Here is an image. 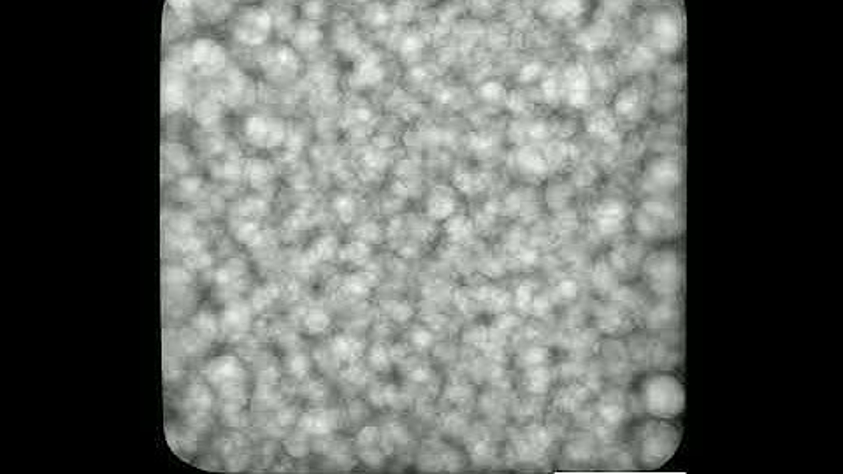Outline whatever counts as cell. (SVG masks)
<instances>
[{
    "instance_id": "cell-1",
    "label": "cell",
    "mask_w": 843,
    "mask_h": 474,
    "mask_svg": "<svg viewBox=\"0 0 843 474\" xmlns=\"http://www.w3.org/2000/svg\"><path fill=\"white\" fill-rule=\"evenodd\" d=\"M636 397L647 417L675 420L685 410V387L675 373L656 371L636 385Z\"/></svg>"
},
{
    "instance_id": "cell-2",
    "label": "cell",
    "mask_w": 843,
    "mask_h": 474,
    "mask_svg": "<svg viewBox=\"0 0 843 474\" xmlns=\"http://www.w3.org/2000/svg\"><path fill=\"white\" fill-rule=\"evenodd\" d=\"M633 434L638 460L647 469L664 466L677 453L682 439V432L673 420L652 417L636 425Z\"/></svg>"
},
{
    "instance_id": "cell-3",
    "label": "cell",
    "mask_w": 843,
    "mask_h": 474,
    "mask_svg": "<svg viewBox=\"0 0 843 474\" xmlns=\"http://www.w3.org/2000/svg\"><path fill=\"white\" fill-rule=\"evenodd\" d=\"M677 211L661 201H647L636 213V229L647 239H661L675 232Z\"/></svg>"
},
{
    "instance_id": "cell-4",
    "label": "cell",
    "mask_w": 843,
    "mask_h": 474,
    "mask_svg": "<svg viewBox=\"0 0 843 474\" xmlns=\"http://www.w3.org/2000/svg\"><path fill=\"white\" fill-rule=\"evenodd\" d=\"M643 273L657 294H673L678 283L677 253L673 250H657L645 260Z\"/></svg>"
},
{
    "instance_id": "cell-5",
    "label": "cell",
    "mask_w": 843,
    "mask_h": 474,
    "mask_svg": "<svg viewBox=\"0 0 843 474\" xmlns=\"http://www.w3.org/2000/svg\"><path fill=\"white\" fill-rule=\"evenodd\" d=\"M649 178L650 183H654L657 187H675L680 180L677 162H673L670 158H657L650 164Z\"/></svg>"
},
{
    "instance_id": "cell-6",
    "label": "cell",
    "mask_w": 843,
    "mask_h": 474,
    "mask_svg": "<svg viewBox=\"0 0 843 474\" xmlns=\"http://www.w3.org/2000/svg\"><path fill=\"white\" fill-rule=\"evenodd\" d=\"M626 220V208L617 201H606L596 209V223L603 232H617Z\"/></svg>"
},
{
    "instance_id": "cell-7",
    "label": "cell",
    "mask_w": 843,
    "mask_h": 474,
    "mask_svg": "<svg viewBox=\"0 0 843 474\" xmlns=\"http://www.w3.org/2000/svg\"><path fill=\"white\" fill-rule=\"evenodd\" d=\"M643 104V95L638 88H624L617 99H615V113L620 116H635L640 113Z\"/></svg>"
}]
</instances>
